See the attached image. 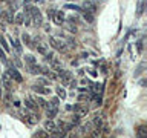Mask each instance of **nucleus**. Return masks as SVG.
Returning <instances> with one entry per match:
<instances>
[{"label": "nucleus", "mask_w": 147, "mask_h": 138, "mask_svg": "<svg viewBox=\"0 0 147 138\" xmlns=\"http://www.w3.org/2000/svg\"><path fill=\"white\" fill-rule=\"evenodd\" d=\"M144 6H146V2H144V0H141L140 6H138V11H136V16H141V14L144 12Z\"/></svg>", "instance_id": "nucleus-21"}, {"label": "nucleus", "mask_w": 147, "mask_h": 138, "mask_svg": "<svg viewBox=\"0 0 147 138\" xmlns=\"http://www.w3.org/2000/svg\"><path fill=\"white\" fill-rule=\"evenodd\" d=\"M92 124H94L96 129H103L106 126V120H104L103 115H95V117H94V123H92Z\"/></svg>", "instance_id": "nucleus-8"}, {"label": "nucleus", "mask_w": 147, "mask_h": 138, "mask_svg": "<svg viewBox=\"0 0 147 138\" xmlns=\"http://www.w3.org/2000/svg\"><path fill=\"white\" fill-rule=\"evenodd\" d=\"M52 18H54V22L57 23V25H63V22H64V14H63V11H54Z\"/></svg>", "instance_id": "nucleus-11"}, {"label": "nucleus", "mask_w": 147, "mask_h": 138, "mask_svg": "<svg viewBox=\"0 0 147 138\" xmlns=\"http://www.w3.org/2000/svg\"><path fill=\"white\" fill-rule=\"evenodd\" d=\"M45 131H46V132H51V133H52V135H55V137H58V135H64V132L60 131L58 126L52 121V118H49L48 121H45Z\"/></svg>", "instance_id": "nucleus-3"}, {"label": "nucleus", "mask_w": 147, "mask_h": 138, "mask_svg": "<svg viewBox=\"0 0 147 138\" xmlns=\"http://www.w3.org/2000/svg\"><path fill=\"white\" fill-rule=\"evenodd\" d=\"M46 115H48V118H54L55 115L58 114V108L57 106H52V104H49L48 103V106H46Z\"/></svg>", "instance_id": "nucleus-9"}, {"label": "nucleus", "mask_w": 147, "mask_h": 138, "mask_svg": "<svg viewBox=\"0 0 147 138\" xmlns=\"http://www.w3.org/2000/svg\"><path fill=\"white\" fill-rule=\"evenodd\" d=\"M89 131H90V126H89V123H87V124H84V126L81 127L80 132H81V133H86V132H89Z\"/></svg>", "instance_id": "nucleus-28"}, {"label": "nucleus", "mask_w": 147, "mask_h": 138, "mask_svg": "<svg viewBox=\"0 0 147 138\" xmlns=\"http://www.w3.org/2000/svg\"><path fill=\"white\" fill-rule=\"evenodd\" d=\"M38 120H40V115H35V114H26L25 123L28 124V126H34V124L38 123Z\"/></svg>", "instance_id": "nucleus-6"}, {"label": "nucleus", "mask_w": 147, "mask_h": 138, "mask_svg": "<svg viewBox=\"0 0 147 138\" xmlns=\"http://www.w3.org/2000/svg\"><path fill=\"white\" fill-rule=\"evenodd\" d=\"M25 5H26V3H25ZM25 14H28V16L32 18V22H34L35 26L41 25V22H43V18H41V12H40L37 8H34V6L26 5V6H25Z\"/></svg>", "instance_id": "nucleus-1"}, {"label": "nucleus", "mask_w": 147, "mask_h": 138, "mask_svg": "<svg viewBox=\"0 0 147 138\" xmlns=\"http://www.w3.org/2000/svg\"><path fill=\"white\" fill-rule=\"evenodd\" d=\"M2 83H3V87L6 91H11V77H9L8 72L2 74Z\"/></svg>", "instance_id": "nucleus-12"}, {"label": "nucleus", "mask_w": 147, "mask_h": 138, "mask_svg": "<svg viewBox=\"0 0 147 138\" xmlns=\"http://www.w3.org/2000/svg\"><path fill=\"white\" fill-rule=\"evenodd\" d=\"M34 137H46V132L45 131H37L34 133Z\"/></svg>", "instance_id": "nucleus-31"}, {"label": "nucleus", "mask_w": 147, "mask_h": 138, "mask_svg": "<svg viewBox=\"0 0 147 138\" xmlns=\"http://www.w3.org/2000/svg\"><path fill=\"white\" fill-rule=\"evenodd\" d=\"M22 39H23V41H25L26 45H31V37L28 35V34H23V35H22Z\"/></svg>", "instance_id": "nucleus-26"}, {"label": "nucleus", "mask_w": 147, "mask_h": 138, "mask_svg": "<svg viewBox=\"0 0 147 138\" xmlns=\"http://www.w3.org/2000/svg\"><path fill=\"white\" fill-rule=\"evenodd\" d=\"M136 135L138 137H146L147 135V126L146 124H140V126L136 127Z\"/></svg>", "instance_id": "nucleus-13"}, {"label": "nucleus", "mask_w": 147, "mask_h": 138, "mask_svg": "<svg viewBox=\"0 0 147 138\" xmlns=\"http://www.w3.org/2000/svg\"><path fill=\"white\" fill-rule=\"evenodd\" d=\"M84 20H86V22H89V23L94 22V16H92V12H89V11H86V12H84Z\"/></svg>", "instance_id": "nucleus-22"}, {"label": "nucleus", "mask_w": 147, "mask_h": 138, "mask_svg": "<svg viewBox=\"0 0 147 138\" xmlns=\"http://www.w3.org/2000/svg\"><path fill=\"white\" fill-rule=\"evenodd\" d=\"M35 103H37V106H38V104H40V106H41V108H46V106H48V103H46V101H45L43 98H40V97H38V98H37V100H35Z\"/></svg>", "instance_id": "nucleus-24"}, {"label": "nucleus", "mask_w": 147, "mask_h": 138, "mask_svg": "<svg viewBox=\"0 0 147 138\" xmlns=\"http://www.w3.org/2000/svg\"><path fill=\"white\" fill-rule=\"evenodd\" d=\"M8 74H9V77H11L12 80H16V81H18V83L23 81V77L20 75V72H18L16 68H9V69H8Z\"/></svg>", "instance_id": "nucleus-7"}, {"label": "nucleus", "mask_w": 147, "mask_h": 138, "mask_svg": "<svg viewBox=\"0 0 147 138\" xmlns=\"http://www.w3.org/2000/svg\"><path fill=\"white\" fill-rule=\"evenodd\" d=\"M37 51H38V52L41 54V55H46V54H49L48 52V45H45V43H41V41H40V43L38 45H37Z\"/></svg>", "instance_id": "nucleus-14"}, {"label": "nucleus", "mask_w": 147, "mask_h": 138, "mask_svg": "<svg viewBox=\"0 0 147 138\" xmlns=\"http://www.w3.org/2000/svg\"><path fill=\"white\" fill-rule=\"evenodd\" d=\"M57 94H58V97H60V98H66V92H64V89H63V87H57Z\"/></svg>", "instance_id": "nucleus-23"}, {"label": "nucleus", "mask_w": 147, "mask_h": 138, "mask_svg": "<svg viewBox=\"0 0 147 138\" xmlns=\"http://www.w3.org/2000/svg\"><path fill=\"white\" fill-rule=\"evenodd\" d=\"M72 109L77 112V115H78V117H81V115H86V114H87V106L81 104V103H77V104L74 106Z\"/></svg>", "instance_id": "nucleus-10"}, {"label": "nucleus", "mask_w": 147, "mask_h": 138, "mask_svg": "<svg viewBox=\"0 0 147 138\" xmlns=\"http://www.w3.org/2000/svg\"><path fill=\"white\" fill-rule=\"evenodd\" d=\"M32 89H34L35 92H38V94H49V92H51L48 87H43L40 85H34V86H32Z\"/></svg>", "instance_id": "nucleus-15"}, {"label": "nucleus", "mask_w": 147, "mask_h": 138, "mask_svg": "<svg viewBox=\"0 0 147 138\" xmlns=\"http://www.w3.org/2000/svg\"><path fill=\"white\" fill-rule=\"evenodd\" d=\"M0 97H2V85H0Z\"/></svg>", "instance_id": "nucleus-33"}, {"label": "nucleus", "mask_w": 147, "mask_h": 138, "mask_svg": "<svg viewBox=\"0 0 147 138\" xmlns=\"http://www.w3.org/2000/svg\"><path fill=\"white\" fill-rule=\"evenodd\" d=\"M25 106H26V108H29V109H32V110L37 109V103H35L34 98H26L25 100Z\"/></svg>", "instance_id": "nucleus-16"}, {"label": "nucleus", "mask_w": 147, "mask_h": 138, "mask_svg": "<svg viewBox=\"0 0 147 138\" xmlns=\"http://www.w3.org/2000/svg\"><path fill=\"white\" fill-rule=\"evenodd\" d=\"M0 58H2V62L5 63V64H8V60H6V55H5V52L2 49H0Z\"/></svg>", "instance_id": "nucleus-29"}, {"label": "nucleus", "mask_w": 147, "mask_h": 138, "mask_svg": "<svg viewBox=\"0 0 147 138\" xmlns=\"http://www.w3.org/2000/svg\"><path fill=\"white\" fill-rule=\"evenodd\" d=\"M34 2H37V3H41V2H43V0H34Z\"/></svg>", "instance_id": "nucleus-32"}, {"label": "nucleus", "mask_w": 147, "mask_h": 138, "mask_svg": "<svg viewBox=\"0 0 147 138\" xmlns=\"http://www.w3.org/2000/svg\"><path fill=\"white\" fill-rule=\"evenodd\" d=\"M49 104L57 106V108H58V98H57V97H52V98H51V101H49Z\"/></svg>", "instance_id": "nucleus-27"}, {"label": "nucleus", "mask_w": 147, "mask_h": 138, "mask_svg": "<svg viewBox=\"0 0 147 138\" xmlns=\"http://www.w3.org/2000/svg\"><path fill=\"white\" fill-rule=\"evenodd\" d=\"M49 45L52 46L54 49L60 51V52H67V46L64 45L63 39H57V37H51V39H49Z\"/></svg>", "instance_id": "nucleus-2"}, {"label": "nucleus", "mask_w": 147, "mask_h": 138, "mask_svg": "<svg viewBox=\"0 0 147 138\" xmlns=\"http://www.w3.org/2000/svg\"><path fill=\"white\" fill-rule=\"evenodd\" d=\"M23 18H25V14L18 12L17 16H16V18H12V22L17 23V25H22V23H23Z\"/></svg>", "instance_id": "nucleus-18"}, {"label": "nucleus", "mask_w": 147, "mask_h": 138, "mask_svg": "<svg viewBox=\"0 0 147 138\" xmlns=\"http://www.w3.org/2000/svg\"><path fill=\"white\" fill-rule=\"evenodd\" d=\"M0 43H2V46H3V51H9V46L6 45V41H5L3 39H0Z\"/></svg>", "instance_id": "nucleus-30"}, {"label": "nucleus", "mask_w": 147, "mask_h": 138, "mask_svg": "<svg viewBox=\"0 0 147 138\" xmlns=\"http://www.w3.org/2000/svg\"><path fill=\"white\" fill-rule=\"evenodd\" d=\"M58 72H60V78L63 80V83H64V85H71V81H72V74L69 72V71H64L63 68L60 69Z\"/></svg>", "instance_id": "nucleus-5"}, {"label": "nucleus", "mask_w": 147, "mask_h": 138, "mask_svg": "<svg viewBox=\"0 0 147 138\" xmlns=\"http://www.w3.org/2000/svg\"><path fill=\"white\" fill-rule=\"evenodd\" d=\"M64 8H66V9H72V11H77V12H81L83 11V9L80 8V6H77V5H64Z\"/></svg>", "instance_id": "nucleus-19"}, {"label": "nucleus", "mask_w": 147, "mask_h": 138, "mask_svg": "<svg viewBox=\"0 0 147 138\" xmlns=\"http://www.w3.org/2000/svg\"><path fill=\"white\" fill-rule=\"evenodd\" d=\"M51 64H52V68H54V69H57V71H60V69H61V66H60V62H58V60H52V63H51Z\"/></svg>", "instance_id": "nucleus-25"}, {"label": "nucleus", "mask_w": 147, "mask_h": 138, "mask_svg": "<svg viewBox=\"0 0 147 138\" xmlns=\"http://www.w3.org/2000/svg\"><path fill=\"white\" fill-rule=\"evenodd\" d=\"M84 8H86V11H89L92 14H95L96 12V9H98V2L96 0H84Z\"/></svg>", "instance_id": "nucleus-4"}, {"label": "nucleus", "mask_w": 147, "mask_h": 138, "mask_svg": "<svg viewBox=\"0 0 147 138\" xmlns=\"http://www.w3.org/2000/svg\"><path fill=\"white\" fill-rule=\"evenodd\" d=\"M11 43H12L14 48H16V52L20 54L22 52V46H20V43H18V40L17 39H11Z\"/></svg>", "instance_id": "nucleus-17"}, {"label": "nucleus", "mask_w": 147, "mask_h": 138, "mask_svg": "<svg viewBox=\"0 0 147 138\" xmlns=\"http://www.w3.org/2000/svg\"><path fill=\"white\" fill-rule=\"evenodd\" d=\"M25 62L28 63V66L35 64V57H34V55H26V57H25Z\"/></svg>", "instance_id": "nucleus-20"}]
</instances>
